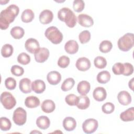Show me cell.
I'll return each instance as SVG.
<instances>
[{"label":"cell","instance_id":"ffe728a7","mask_svg":"<svg viewBox=\"0 0 134 134\" xmlns=\"http://www.w3.org/2000/svg\"><path fill=\"white\" fill-rule=\"evenodd\" d=\"M90 83L86 81L80 82L77 86V91L81 95H86L90 91Z\"/></svg>","mask_w":134,"mask_h":134},{"label":"cell","instance_id":"8d00e7d4","mask_svg":"<svg viewBox=\"0 0 134 134\" xmlns=\"http://www.w3.org/2000/svg\"><path fill=\"white\" fill-rule=\"evenodd\" d=\"M112 71L113 73L116 75L122 74L124 71V64L120 62L115 63L112 67Z\"/></svg>","mask_w":134,"mask_h":134},{"label":"cell","instance_id":"7a4b0ae2","mask_svg":"<svg viewBox=\"0 0 134 134\" xmlns=\"http://www.w3.org/2000/svg\"><path fill=\"white\" fill-rule=\"evenodd\" d=\"M58 18L65 23L70 28H73L76 24L77 18L72 10L68 7H63L58 12Z\"/></svg>","mask_w":134,"mask_h":134},{"label":"cell","instance_id":"4dcf8cb0","mask_svg":"<svg viewBox=\"0 0 134 134\" xmlns=\"http://www.w3.org/2000/svg\"><path fill=\"white\" fill-rule=\"evenodd\" d=\"M112 43L109 40L102 41L99 46V49L103 53L109 52L112 49Z\"/></svg>","mask_w":134,"mask_h":134},{"label":"cell","instance_id":"9c48e42d","mask_svg":"<svg viewBox=\"0 0 134 134\" xmlns=\"http://www.w3.org/2000/svg\"><path fill=\"white\" fill-rule=\"evenodd\" d=\"M25 47L26 50L31 53H35L40 48L39 42L34 38L28 39L25 42Z\"/></svg>","mask_w":134,"mask_h":134},{"label":"cell","instance_id":"e0dca14e","mask_svg":"<svg viewBox=\"0 0 134 134\" xmlns=\"http://www.w3.org/2000/svg\"><path fill=\"white\" fill-rule=\"evenodd\" d=\"M31 90L37 94H41L46 90V84L41 80H36L31 83Z\"/></svg>","mask_w":134,"mask_h":134},{"label":"cell","instance_id":"f35d334b","mask_svg":"<svg viewBox=\"0 0 134 134\" xmlns=\"http://www.w3.org/2000/svg\"><path fill=\"white\" fill-rule=\"evenodd\" d=\"M85 6L84 2L82 0H75L73 3V8L76 12H82Z\"/></svg>","mask_w":134,"mask_h":134},{"label":"cell","instance_id":"d590c367","mask_svg":"<svg viewBox=\"0 0 134 134\" xmlns=\"http://www.w3.org/2000/svg\"><path fill=\"white\" fill-rule=\"evenodd\" d=\"M79 97L73 94H70L66 96L65 101L69 106H76L78 102Z\"/></svg>","mask_w":134,"mask_h":134},{"label":"cell","instance_id":"f546056e","mask_svg":"<svg viewBox=\"0 0 134 134\" xmlns=\"http://www.w3.org/2000/svg\"><path fill=\"white\" fill-rule=\"evenodd\" d=\"M14 48L13 46L8 43L4 44L1 49V54L4 58L10 57L13 53Z\"/></svg>","mask_w":134,"mask_h":134},{"label":"cell","instance_id":"836d02e7","mask_svg":"<svg viewBox=\"0 0 134 134\" xmlns=\"http://www.w3.org/2000/svg\"><path fill=\"white\" fill-rule=\"evenodd\" d=\"M79 39L80 42L84 44L88 42L91 39V33L88 30L82 31L79 35Z\"/></svg>","mask_w":134,"mask_h":134},{"label":"cell","instance_id":"d6a6232c","mask_svg":"<svg viewBox=\"0 0 134 134\" xmlns=\"http://www.w3.org/2000/svg\"><path fill=\"white\" fill-rule=\"evenodd\" d=\"M12 126V124L9 119L2 117L0 118V128L2 131L9 130Z\"/></svg>","mask_w":134,"mask_h":134},{"label":"cell","instance_id":"7bdbcfd3","mask_svg":"<svg viewBox=\"0 0 134 134\" xmlns=\"http://www.w3.org/2000/svg\"><path fill=\"white\" fill-rule=\"evenodd\" d=\"M124 65V71L122 74L125 76H129L133 73V65L130 63H125Z\"/></svg>","mask_w":134,"mask_h":134},{"label":"cell","instance_id":"2e32d148","mask_svg":"<svg viewBox=\"0 0 134 134\" xmlns=\"http://www.w3.org/2000/svg\"><path fill=\"white\" fill-rule=\"evenodd\" d=\"M93 96L96 101H103L106 99L107 96L106 91L103 87H97L93 92Z\"/></svg>","mask_w":134,"mask_h":134},{"label":"cell","instance_id":"8992f818","mask_svg":"<svg viewBox=\"0 0 134 134\" xmlns=\"http://www.w3.org/2000/svg\"><path fill=\"white\" fill-rule=\"evenodd\" d=\"M13 120L14 122L18 126L24 125L27 120L26 111L22 107H18L13 113Z\"/></svg>","mask_w":134,"mask_h":134},{"label":"cell","instance_id":"d6986e66","mask_svg":"<svg viewBox=\"0 0 134 134\" xmlns=\"http://www.w3.org/2000/svg\"><path fill=\"white\" fill-rule=\"evenodd\" d=\"M76 126V122L74 118L71 117H65L63 121V127L68 131H73Z\"/></svg>","mask_w":134,"mask_h":134},{"label":"cell","instance_id":"83f0119b","mask_svg":"<svg viewBox=\"0 0 134 134\" xmlns=\"http://www.w3.org/2000/svg\"><path fill=\"white\" fill-rule=\"evenodd\" d=\"M110 74L107 71H102L99 72L97 75V81L100 84H105L110 79Z\"/></svg>","mask_w":134,"mask_h":134},{"label":"cell","instance_id":"7c38bea8","mask_svg":"<svg viewBox=\"0 0 134 134\" xmlns=\"http://www.w3.org/2000/svg\"><path fill=\"white\" fill-rule=\"evenodd\" d=\"M39 18V21L42 24H48L52 21L53 14L50 10L44 9L40 13Z\"/></svg>","mask_w":134,"mask_h":134},{"label":"cell","instance_id":"8fae6325","mask_svg":"<svg viewBox=\"0 0 134 134\" xmlns=\"http://www.w3.org/2000/svg\"><path fill=\"white\" fill-rule=\"evenodd\" d=\"M75 65L79 71H86L90 68L91 64L88 59L86 57H81L77 60Z\"/></svg>","mask_w":134,"mask_h":134},{"label":"cell","instance_id":"277c9868","mask_svg":"<svg viewBox=\"0 0 134 134\" xmlns=\"http://www.w3.org/2000/svg\"><path fill=\"white\" fill-rule=\"evenodd\" d=\"M133 34L127 33L120 37L117 42L118 48L122 51L126 52L131 49L134 44Z\"/></svg>","mask_w":134,"mask_h":134},{"label":"cell","instance_id":"7402d4cb","mask_svg":"<svg viewBox=\"0 0 134 134\" xmlns=\"http://www.w3.org/2000/svg\"><path fill=\"white\" fill-rule=\"evenodd\" d=\"M120 118L124 121H130L134 120V108L131 107L120 114Z\"/></svg>","mask_w":134,"mask_h":134},{"label":"cell","instance_id":"ac0fdd59","mask_svg":"<svg viewBox=\"0 0 134 134\" xmlns=\"http://www.w3.org/2000/svg\"><path fill=\"white\" fill-rule=\"evenodd\" d=\"M19 87L21 92L23 93H30L32 90L30 80L28 78L22 79L19 81Z\"/></svg>","mask_w":134,"mask_h":134},{"label":"cell","instance_id":"d4e9b609","mask_svg":"<svg viewBox=\"0 0 134 134\" xmlns=\"http://www.w3.org/2000/svg\"><path fill=\"white\" fill-rule=\"evenodd\" d=\"M90 105V98L86 95H81L79 96L78 102L76 105L77 107L81 110L86 109Z\"/></svg>","mask_w":134,"mask_h":134},{"label":"cell","instance_id":"4fadbf2b","mask_svg":"<svg viewBox=\"0 0 134 134\" xmlns=\"http://www.w3.org/2000/svg\"><path fill=\"white\" fill-rule=\"evenodd\" d=\"M117 99L119 103L124 105L127 106L131 102V97L130 94L126 91H120L117 95Z\"/></svg>","mask_w":134,"mask_h":134},{"label":"cell","instance_id":"ee69618b","mask_svg":"<svg viewBox=\"0 0 134 134\" xmlns=\"http://www.w3.org/2000/svg\"><path fill=\"white\" fill-rule=\"evenodd\" d=\"M133 80H134V78H132L131 80L129 81L128 83V86L131 90H133Z\"/></svg>","mask_w":134,"mask_h":134},{"label":"cell","instance_id":"484cf974","mask_svg":"<svg viewBox=\"0 0 134 134\" xmlns=\"http://www.w3.org/2000/svg\"><path fill=\"white\" fill-rule=\"evenodd\" d=\"M35 14L34 12L30 9L24 10L21 15V19L23 22L28 23L31 22L34 18Z\"/></svg>","mask_w":134,"mask_h":134},{"label":"cell","instance_id":"1f68e13d","mask_svg":"<svg viewBox=\"0 0 134 134\" xmlns=\"http://www.w3.org/2000/svg\"><path fill=\"white\" fill-rule=\"evenodd\" d=\"M94 64L95 66L98 69H104L107 65V61L104 57L97 56L94 60Z\"/></svg>","mask_w":134,"mask_h":134},{"label":"cell","instance_id":"ba28073f","mask_svg":"<svg viewBox=\"0 0 134 134\" xmlns=\"http://www.w3.org/2000/svg\"><path fill=\"white\" fill-rule=\"evenodd\" d=\"M34 54L36 61L38 63H43L48 59L50 52L47 48L43 47L40 48Z\"/></svg>","mask_w":134,"mask_h":134},{"label":"cell","instance_id":"cb8c5ba5","mask_svg":"<svg viewBox=\"0 0 134 134\" xmlns=\"http://www.w3.org/2000/svg\"><path fill=\"white\" fill-rule=\"evenodd\" d=\"M36 125L40 129L44 130L49 127L50 121L48 117L40 116L36 120Z\"/></svg>","mask_w":134,"mask_h":134},{"label":"cell","instance_id":"5bb4252c","mask_svg":"<svg viewBox=\"0 0 134 134\" xmlns=\"http://www.w3.org/2000/svg\"><path fill=\"white\" fill-rule=\"evenodd\" d=\"M47 79L51 85H57L61 80V75L58 71H50L47 75Z\"/></svg>","mask_w":134,"mask_h":134},{"label":"cell","instance_id":"b9f144b4","mask_svg":"<svg viewBox=\"0 0 134 134\" xmlns=\"http://www.w3.org/2000/svg\"><path fill=\"white\" fill-rule=\"evenodd\" d=\"M10 71L13 75L16 76H20L23 75L24 69L19 65H14L12 66Z\"/></svg>","mask_w":134,"mask_h":134},{"label":"cell","instance_id":"30bf717a","mask_svg":"<svg viewBox=\"0 0 134 134\" xmlns=\"http://www.w3.org/2000/svg\"><path fill=\"white\" fill-rule=\"evenodd\" d=\"M77 21L81 26L84 27H90L94 24V21L92 17L85 14L78 15Z\"/></svg>","mask_w":134,"mask_h":134},{"label":"cell","instance_id":"f1b7e54d","mask_svg":"<svg viewBox=\"0 0 134 134\" xmlns=\"http://www.w3.org/2000/svg\"><path fill=\"white\" fill-rule=\"evenodd\" d=\"M74 84L75 81L73 78H67L62 83L61 86V88L64 92L68 91L73 88V87L74 85Z\"/></svg>","mask_w":134,"mask_h":134},{"label":"cell","instance_id":"5b68a950","mask_svg":"<svg viewBox=\"0 0 134 134\" xmlns=\"http://www.w3.org/2000/svg\"><path fill=\"white\" fill-rule=\"evenodd\" d=\"M1 102L6 109H11L16 104V100L13 95L9 92H4L1 95Z\"/></svg>","mask_w":134,"mask_h":134},{"label":"cell","instance_id":"603a6c76","mask_svg":"<svg viewBox=\"0 0 134 134\" xmlns=\"http://www.w3.org/2000/svg\"><path fill=\"white\" fill-rule=\"evenodd\" d=\"M40 102L39 99L35 96H29L26 98L25 100V106L29 108H36L39 106Z\"/></svg>","mask_w":134,"mask_h":134},{"label":"cell","instance_id":"60d3db41","mask_svg":"<svg viewBox=\"0 0 134 134\" xmlns=\"http://www.w3.org/2000/svg\"><path fill=\"white\" fill-rule=\"evenodd\" d=\"M5 85L8 90H13L16 88V81L13 77H7L5 81Z\"/></svg>","mask_w":134,"mask_h":134},{"label":"cell","instance_id":"44dd1931","mask_svg":"<svg viewBox=\"0 0 134 134\" xmlns=\"http://www.w3.org/2000/svg\"><path fill=\"white\" fill-rule=\"evenodd\" d=\"M42 110L46 113L53 112L55 108V105L54 102L51 99L44 100L41 105Z\"/></svg>","mask_w":134,"mask_h":134},{"label":"cell","instance_id":"52a82bcc","mask_svg":"<svg viewBox=\"0 0 134 134\" xmlns=\"http://www.w3.org/2000/svg\"><path fill=\"white\" fill-rule=\"evenodd\" d=\"M98 127L97 120L93 118L86 119L82 124V129L86 133H92L94 132Z\"/></svg>","mask_w":134,"mask_h":134},{"label":"cell","instance_id":"e575fe53","mask_svg":"<svg viewBox=\"0 0 134 134\" xmlns=\"http://www.w3.org/2000/svg\"><path fill=\"white\" fill-rule=\"evenodd\" d=\"M17 61L23 65H27L30 62V57L27 53L22 52L18 55Z\"/></svg>","mask_w":134,"mask_h":134},{"label":"cell","instance_id":"9a60e30c","mask_svg":"<svg viewBox=\"0 0 134 134\" xmlns=\"http://www.w3.org/2000/svg\"><path fill=\"white\" fill-rule=\"evenodd\" d=\"M79 44L74 40L68 41L64 45V50L69 54H73L76 53L79 50Z\"/></svg>","mask_w":134,"mask_h":134},{"label":"cell","instance_id":"3957f363","mask_svg":"<svg viewBox=\"0 0 134 134\" xmlns=\"http://www.w3.org/2000/svg\"><path fill=\"white\" fill-rule=\"evenodd\" d=\"M44 35L50 42L55 44L60 43L63 37L61 32L54 26L48 27L44 32Z\"/></svg>","mask_w":134,"mask_h":134},{"label":"cell","instance_id":"6da1fadb","mask_svg":"<svg viewBox=\"0 0 134 134\" xmlns=\"http://www.w3.org/2000/svg\"><path fill=\"white\" fill-rule=\"evenodd\" d=\"M19 12V7L15 4L10 5L6 9L2 10L0 14L1 29L6 30L9 27V24L14 21Z\"/></svg>","mask_w":134,"mask_h":134},{"label":"cell","instance_id":"ab89813d","mask_svg":"<svg viewBox=\"0 0 134 134\" xmlns=\"http://www.w3.org/2000/svg\"><path fill=\"white\" fill-rule=\"evenodd\" d=\"M115 109L114 105L110 102H107L103 105L102 110L103 113L106 114H109L112 113Z\"/></svg>","mask_w":134,"mask_h":134},{"label":"cell","instance_id":"4316f807","mask_svg":"<svg viewBox=\"0 0 134 134\" xmlns=\"http://www.w3.org/2000/svg\"><path fill=\"white\" fill-rule=\"evenodd\" d=\"M11 36L16 39H20L23 37L25 34L24 29L19 26H15L12 28L10 31Z\"/></svg>","mask_w":134,"mask_h":134},{"label":"cell","instance_id":"74e56055","mask_svg":"<svg viewBox=\"0 0 134 134\" xmlns=\"http://www.w3.org/2000/svg\"><path fill=\"white\" fill-rule=\"evenodd\" d=\"M70 58L66 55L61 56L58 60V65L61 68H65L70 64Z\"/></svg>","mask_w":134,"mask_h":134},{"label":"cell","instance_id":"f6af8a7d","mask_svg":"<svg viewBox=\"0 0 134 134\" xmlns=\"http://www.w3.org/2000/svg\"><path fill=\"white\" fill-rule=\"evenodd\" d=\"M0 2H1V5H4V4H6L7 3H8V2H9V1H2V0H1V1H0Z\"/></svg>","mask_w":134,"mask_h":134}]
</instances>
